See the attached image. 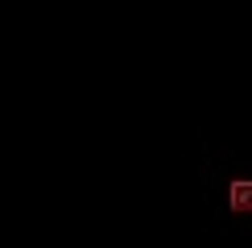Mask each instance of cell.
<instances>
[{
	"mask_svg": "<svg viewBox=\"0 0 252 248\" xmlns=\"http://www.w3.org/2000/svg\"><path fill=\"white\" fill-rule=\"evenodd\" d=\"M227 203L232 211H252V178H236L227 186Z\"/></svg>",
	"mask_w": 252,
	"mask_h": 248,
	"instance_id": "6da1fadb",
	"label": "cell"
}]
</instances>
